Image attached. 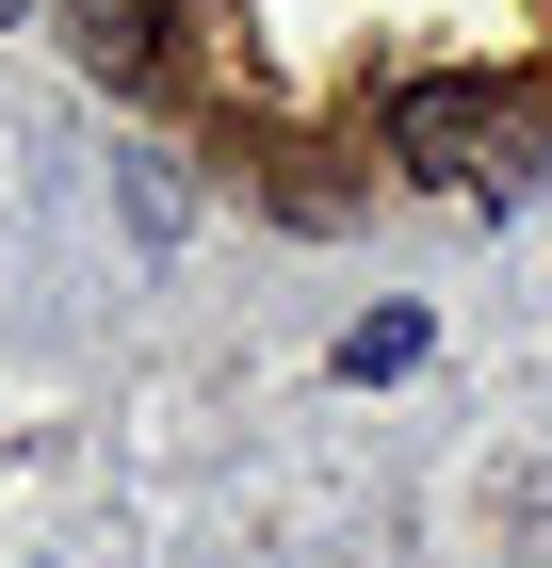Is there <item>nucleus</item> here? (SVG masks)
Instances as JSON below:
<instances>
[{"instance_id":"nucleus-1","label":"nucleus","mask_w":552,"mask_h":568,"mask_svg":"<svg viewBox=\"0 0 552 568\" xmlns=\"http://www.w3.org/2000/svg\"><path fill=\"white\" fill-rule=\"evenodd\" d=\"M390 163H423V179H520L504 82H390Z\"/></svg>"},{"instance_id":"nucleus-2","label":"nucleus","mask_w":552,"mask_h":568,"mask_svg":"<svg viewBox=\"0 0 552 568\" xmlns=\"http://www.w3.org/2000/svg\"><path fill=\"white\" fill-rule=\"evenodd\" d=\"M66 49L98 82H163V0H66Z\"/></svg>"},{"instance_id":"nucleus-3","label":"nucleus","mask_w":552,"mask_h":568,"mask_svg":"<svg viewBox=\"0 0 552 568\" xmlns=\"http://www.w3.org/2000/svg\"><path fill=\"white\" fill-rule=\"evenodd\" d=\"M407 357H423V308H374V325H341V374H358V390H374V374H407Z\"/></svg>"}]
</instances>
